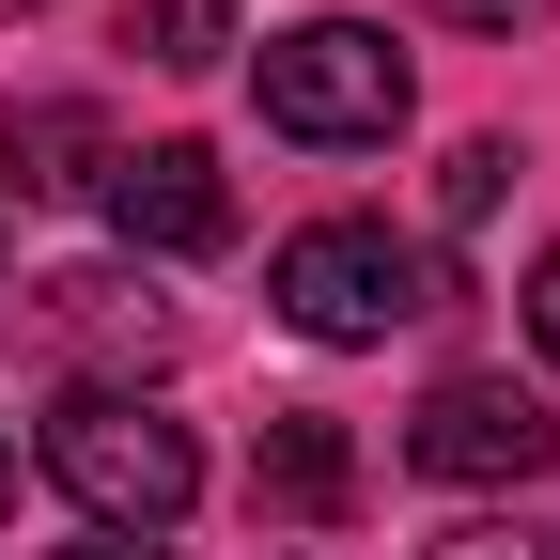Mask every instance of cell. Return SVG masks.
Masks as SVG:
<instances>
[{"label": "cell", "instance_id": "obj_1", "mask_svg": "<svg viewBox=\"0 0 560 560\" xmlns=\"http://www.w3.org/2000/svg\"><path fill=\"white\" fill-rule=\"evenodd\" d=\"M47 482H62L94 529L172 545V514L202 499V452H187V420L140 405V389H62V405H47Z\"/></svg>", "mask_w": 560, "mask_h": 560}, {"label": "cell", "instance_id": "obj_2", "mask_svg": "<svg viewBox=\"0 0 560 560\" xmlns=\"http://www.w3.org/2000/svg\"><path fill=\"white\" fill-rule=\"evenodd\" d=\"M265 296H280V327H312V342H389L420 312H452V265L420 234H389V219H312V234H280Z\"/></svg>", "mask_w": 560, "mask_h": 560}, {"label": "cell", "instance_id": "obj_3", "mask_svg": "<svg viewBox=\"0 0 560 560\" xmlns=\"http://www.w3.org/2000/svg\"><path fill=\"white\" fill-rule=\"evenodd\" d=\"M405 47L374 32V16H296L265 47V125L280 140H312V156H359V140H389L405 125Z\"/></svg>", "mask_w": 560, "mask_h": 560}, {"label": "cell", "instance_id": "obj_4", "mask_svg": "<svg viewBox=\"0 0 560 560\" xmlns=\"http://www.w3.org/2000/svg\"><path fill=\"white\" fill-rule=\"evenodd\" d=\"M405 467H420V482H545V467H560V420H545V389H514V374H436L420 420H405Z\"/></svg>", "mask_w": 560, "mask_h": 560}, {"label": "cell", "instance_id": "obj_5", "mask_svg": "<svg viewBox=\"0 0 560 560\" xmlns=\"http://www.w3.org/2000/svg\"><path fill=\"white\" fill-rule=\"evenodd\" d=\"M109 234L140 249V265H202V249H234V187H219V156L202 140H140V156H109Z\"/></svg>", "mask_w": 560, "mask_h": 560}, {"label": "cell", "instance_id": "obj_6", "mask_svg": "<svg viewBox=\"0 0 560 560\" xmlns=\"http://www.w3.org/2000/svg\"><path fill=\"white\" fill-rule=\"evenodd\" d=\"M249 499H265L280 529H342V514H359V436H342L327 405H280L265 452H249Z\"/></svg>", "mask_w": 560, "mask_h": 560}, {"label": "cell", "instance_id": "obj_7", "mask_svg": "<svg viewBox=\"0 0 560 560\" xmlns=\"http://www.w3.org/2000/svg\"><path fill=\"white\" fill-rule=\"evenodd\" d=\"M0 156H16V187H109V125L79 109V94H32V109H0Z\"/></svg>", "mask_w": 560, "mask_h": 560}, {"label": "cell", "instance_id": "obj_8", "mask_svg": "<svg viewBox=\"0 0 560 560\" xmlns=\"http://www.w3.org/2000/svg\"><path fill=\"white\" fill-rule=\"evenodd\" d=\"M47 312L79 327V342H109V359H156V342H172V312L140 296L125 265H79V280H47Z\"/></svg>", "mask_w": 560, "mask_h": 560}, {"label": "cell", "instance_id": "obj_9", "mask_svg": "<svg viewBox=\"0 0 560 560\" xmlns=\"http://www.w3.org/2000/svg\"><path fill=\"white\" fill-rule=\"evenodd\" d=\"M125 47H140V62H172V79H202V62L234 47V0H140Z\"/></svg>", "mask_w": 560, "mask_h": 560}, {"label": "cell", "instance_id": "obj_10", "mask_svg": "<svg viewBox=\"0 0 560 560\" xmlns=\"http://www.w3.org/2000/svg\"><path fill=\"white\" fill-rule=\"evenodd\" d=\"M499 187H514V140H452V172H436V219H482Z\"/></svg>", "mask_w": 560, "mask_h": 560}, {"label": "cell", "instance_id": "obj_11", "mask_svg": "<svg viewBox=\"0 0 560 560\" xmlns=\"http://www.w3.org/2000/svg\"><path fill=\"white\" fill-rule=\"evenodd\" d=\"M420 560H560V529H529V514H482V529H452V545H420Z\"/></svg>", "mask_w": 560, "mask_h": 560}, {"label": "cell", "instance_id": "obj_12", "mask_svg": "<svg viewBox=\"0 0 560 560\" xmlns=\"http://www.w3.org/2000/svg\"><path fill=\"white\" fill-rule=\"evenodd\" d=\"M529 342H545V359H560V249L529 265Z\"/></svg>", "mask_w": 560, "mask_h": 560}, {"label": "cell", "instance_id": "obj_13", "mask_svg": "<svg viewBox=\"0 0 560 560\" xmlns=\"http://www.w3.org/2000/svg\"><path fill=\"white\" fill-rule=\"evenodd\" d=\"M62 560H172V545H140V529H94V545H62Z\"/></svg>", "mask_w": 560, "mask_h": 560}, {"label": "cell", "instance_id": "obj_14", "mask_svg": "<svg viewBox=\"0 0 560 560\" xmlns=\"http://www.w3.org/2000/svg\"><path fill=\"white\" fill-rule=\"evenodd\" d=\"M0 499H16V436H0Z\"/></svg>", "mask_w": 560, "mask_h": 560}, {"label": "cell", "instance_id": "obj_15", "mask_svg": "<svg viewBox=\"0 0 560 560\" xmlns=\"http://www.w3.org/2000/svg\"><path fill=\"white\" fill-rule=\"evenodd\" d=\"M0 16H47V0H0Z\"/></svg>", "mask_w": 560, "mask_h": 560}]
</instances>
